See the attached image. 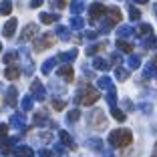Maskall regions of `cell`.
Wrapping results in <instances>:
<instances>
[{
  "mask_svg": "<svg viewBox=\"0 0 157 157\" xmlns=\"http://www.w3.org/2000/svg\"><path fill=\"white\" fill-rule=\"evenodd\" d=\"M34 34H38V26H36V24H26V26L22 28V33H20V40H22V42L33 40Z\"/></svg>",
  "mask_w": 157,
  "mask_h": 157,
  "instance_id": "cell-5",
  "label": "cell"
},
{
  "mask_svg": "<svg viewBox=\"0 0 157 157\" xmlns=\"http://www.w3.org/2000/svg\"><path fill=\"white\" fill-rule=\"evenodd\" d=\"M131 33H133V28H131V26H121L119 28V34H121V36H127V34H131Z\"/></svg>",
  "mask_w": 157,
  "mask_h": 157,
  "instance_id": "cell-29",
  "label": "cell"
},
{
  "mask_svg": "<svg viewBox=\"0 0 157 157\" xmlns=\"http://www.w3.org/2000/svg\"><path fill=\"white\" fill-rule=\"evenodd\" d=\"M6 133H8V127H6V125H0V139L6 137Z\"/></svg>",
  "mask_w": 157,
  "mask_h": 157,
  "instance_id": "cell-35",
  "label": "cell"
},
{
  "mask_svg": "<svg viewBox=\"0 0 157 157\" xmlns=\"http://www.w3.org/2000/svg\"><path fill=\"white\" fill-rule=\"evenodd\" d=\"M42 2H44V0H33V2H30V6H33V8H38Z\"/></svg>",
  "mask_w": 157,
  "mask_h": 157,
  "instance_id": "cell-38",
  "label": "cell"
},
{
  "mask_svg": "<svg viewBox=\"0 0 157 157\" xmlns=\"http://www.w3.org/2000/svg\"><path fill=\"white\" fill-rule=\"evenodd\" d=\"M52 44H55V34L52 33H44L38 40H34V51L42 52V51H46V48H51Z\"/></svg>",
  "mask_w": 157,
  "mask_h": 157,
  "instance_id": "cell-3",
  "label": "cell"
},
{
  "mask_svg": "<svg viewBox=\"0 0 157 157\" xmlns=\"http://www.w3.org/2000/svg\"><path fill=\"white\" fill-rule=\"evenodd\" d=\"M59 34H60V38H65V40L69 38V34H67V28H63V26L59 28Z\"/></svg>",
  "mask_w": 157,
  "mask_h": 157,
  "instance_id": "cell-37",
  "label": "cell"
},
{
  "mask_svg": "<svg viewBox=\"0 0 157 157\" xmlns=\"http://www.w3.org/2000/svg\"><path fill=\"white\" fill-rule=\"evenodd\" d=\"M129 16H131L133 20H137L139 16H141V12H139L137 8H133V6H129Z\"/></svg>",
  "mask_w": 157,
  "mask_h": 157,
  "instance_id": "cell-25",
  "label": "cell"
},
{
  "mask_svg": "<svg viewBox=\"0 0 157 157\" xmlns=\"http://www.w3.org/2000/svg\"><path fill=\"white\" fill-rule=\"evenodd\" d=\"M56 20H59L56 14H46V12L40 14V22H44V24H52V22H56Z\"/></svg>",
  "mask_w": 157,
  "mask_h": 157,
  "instance_id": "cell-14",
  "label": "cell"
},
{
  "mask_svg": "<svg viewBox=\"0 0 157 157\" xmlns=\"http://www.w3.org/2000/svg\"><path fill=\"white\" fill-rule=\"evenodd\" d=\"M151 157H157V143H155V151H153V155Z\"/></svg>",
  "mask_w": 157,
  "mask_h": 157,
  "instance_id": "cell-42",
  "label": "cell"
},
{
  "mask_svg": "<svg viewBox=\"0 0 157 157\" xmlns=\"http://www.w3.org/2000/svg\"><path fill=\"white\" fill-rule=\"evenodd\" d=\"M30 107H33V97H24L22 99V109H24V111H28Z\"/></svg>",
  "mask_w": 157,
  "mask_h": 157,
  "instance_id": "cell-23",
  "label": "cell"
},
{
  "mask_svg": "<svg viewBox=\"0 0 157 157\" xmlns=\"http://www.w3.org/2000/svg\"><path fill=\"white\" fill-rule=\"evenodd\" d=\"M59 75L65 78V81H73V77H75V75H73V67H69V65L60 67V69H59Z\"/></svg>",
  "mask_w": 157,
  "mask_h": 157,
  "instance_id": "cell-9",
  "label": "cell"
},
{
  "mask_svg": "<svg viewBox=\"0 0 157 157\" xmlns=\"http://www.w3.org/2000/svg\"><path fill=\"white\" fill-rule=\"evenodd\" d=\"M103 14H107V8L101 4V2H95V4H91V8H89V18H91V22H97Z\"/></svg>",
  "mask_w": 157,
  "mask_h": 157,
  "instance_id": "cell-4",
  "label": "cell"
},
{
  "mask_svg": "<svg viewBox=\"0 0 157 157\" xmlns=\"http://www.w3.org/2000/svg\"><path fill=\"white\" fill-rule=\"evenodd\" d=\"M52 107H55L56 111H63L65 109V101H52Z\"/></svg>",
  "mask_w": 157,
  "mask_h": 157,
  "instance_id": "cell-34",
  "label": "cell"
},
{
  "mask_svg": "<svg viewBox=\"0 0 157 157\" xmlns=\"http://www.w3.org/2000/svg\"><path fill=\"white\" fill-rule=\"evenodd\" d=\"M153 33V28L149 26V24H141V26H137V34L139 36H147V34Z\"/></svg>",
  "mask_w": 157,
  "mask_h": 157,
  "instance_id": "cell-15",
  "label": "cell"
},
{
  "mask_svg": "<svg viewBox=\"0 0 157 157\" xmlns=\"http://www.w3.org/2000/svg\"><path fill=\"white\" fill-rule=\"evenodd\" d=\"M109 141H111V145H115V147H127V145H131V141H133V133H131L129 129H117L109 135Z\"/></svg>",
  "mask_w": 157,
  "mask_h": 157,
  "instance_id": "cell-1",
  "label": "cell"
},
{
  "mask_svg": "<svg viewBox=\"0 0 157 157\" xmlns=\"http://www.w3.org/2000/svg\"><path fill=\"white\" fill-rule=\"evenodd\" d=\"M117 48H121V51H125V52H131L133 51V44H131V42H125V40H117Z\"/></svg>",
  "mask_w": 157,
  "mask_h": 157,
  "instance_id": "cell-16",
  "label": "cell"
},
{
  "mask_svg": "<svg viewBox=\"0 0 157 157\" xmlns=\"http://www.w3.org/2000/svg\"><path fill=\"white\" fill-rule=\"evenodd\" d=\"M95 69H99V71H107V69H109V65H107V60L97 59V60H95Z\"/></svg>",
  "mask_w": 157,
  "mask_h": 157,
  "instance_id": "cell-18",
  "label": "cell"
},
{
  "mask_svg": "<svg viewBox=\"0 0 157 157\" xmlns=\"http://www.w3.org/2000/svg\"><path fill=\"white\" fill-rule=\"evenodd\" d=\"M139 63H141V60H139V56H131V59H129V67H131V69H137Z\"/></svg>",
  "mask_w": 157,
  "mask_h": 157,
  "instance_id": "cell-30",
  "label": "cell"
},
{
  "mask_svg": "<svg viewBox=\"0 0 157 157\" xmlns=\"http://www.w3.org/2000/svg\"><path fill=\"white\" fill-rule=\"evenodd\" d=\"M107 16H109V20H111L113 24L121 22V18H123V14H121L119 8H107Z\"/></svg>",
  "mask_w": 157,
  "mask_h": 157,
  "instance_id": "cell-7",
  "label": "cell"
},
{
  "mask_svg": "<svg viewBox=\"0 0 157 157\" xmlns=\"http://www.w3.org/2000/svg\"><path fill=\"white\" fill-rule=\"evenodd\" d=\"M16 56H18L16 52H6V55H4V63H6V65H12L14 60H16Z\"/></svg>",
  "mask_w": 157,
  "mask_h": 157,
  "instance_id": "cell-21",
  "label": "cell"
},
{
  "mask_svg": "<svg viewBox=\"0 0 157 157\" xmlns=\"http://www.w3.org/2000/svg\"><path fill=\"white\" fill-rule=\"evenodd\" d=\"M117 78H119V81H125V78H127V71H123V69H117Z\"/></svg>",
  "mask_w": 157,
  "mask_h": 157,
  "instance_id": "cell-32",
  "label": "cell"
},
{
  "mask_svg": "<svg viewBox=\"0 0 157 157\" xmlns=\"http://www.w3.org/2000/svg\"><path fill=\"white\" fill-rule=\"evenodd\" d=\"M85 36H87V38H95V36H97V33H95V30H87Z\"/></svg>",
  "mask_w": 157,
  "mask_h": 157,
  "instance_id": "cell-39",
  "label": "cell"
},
{
  "mask_svg": "<svg viewBox=\"0 0 157 157\" xmlns=\"http://www.w3.org/2000/svg\"><path fill=\"white\" fill-rule=\"evenodd\" d=\"M16 24H18V22H16V18H10L8 22L4 24V36H6V38H10V36L14 34V30H16Z\"/></svg>",
  "mask_w": 157,
  "mask_h": 157,
  "instance_id": "cell-8",
  "label": "cell"
},
{
  "mask_svg": "<svg viewBox=\"0 0 157 157\" xmlns=\"http://www.w3.org/2000/svg\"><path fill=\"white\" fill-rule=\"evenodd\" d=\"M99 87H103V89H113L111 87V78H109V77H103L101 81H99Z\"/></svg>",
  "mask_w": 157,
  "mask_h": 157,
  "instance_id": "cell-22",
  "label": "cell"
},
{
  "mask_svg": "<svg viewBox=\"0 0 157 157\" xmlns=\"http://www.w3.org/2000/svg\"><path fill=\"white\" fill-rule=\"evenodd\" d=\"M137 2H141V4H145V2H149V0H137Z\"/></svg>",
  "mask_w": 157,
  "mask_h": 157,
  "instance_id": "cell-43",
  "label": "cell"
},
{
  "mask_svg": "<svg viewBox=\"0 0 157 157\" xmlns=\"http://www.w3.org/2000/svg\"><path fill=\"white\" fill-rule=\"evenodd\" d=\"M83 24H85L83 18H78V16H75V18H73V28H83Z\"/></svg>",
  "mask_w": 157,
  "mask_h": 157,
  "instance_id": "cell-28",
  "label": "cell"
},
{
  "mask_svg": "<svg viewBox=\"0 0 157 157\" xmlns=\"http://www.w3.org/2000/svg\"><path fill=\"white\" fill-rule=\"evenodd\" d=\"M12 12V0H2V4H0V14L2 16H8Z\"/></svg>",
  "mask_w": 157,
  "mask_h": 157,
  "instance_id": "cell-11",
  "label": "cell"
},
{
  "mask_svg": "<svg viewBox=\"0 0 157 157\" xmlns=\"http://www.w3.org/2000/svg\"><path fill=\"white\" fill-rule=\"evenodd\" d=\"M6 103H8L10 107L16 105V89H14V87H10L8 93H6Z\"/></svg>",
  "mask_w": 157,
  "mask_h": 157,
  "instance_id": "cell-13",
  "label": "cell"
},
{
  "mask_svg": "<svg viewBox=\"0 0 157 157\" xmlns=\"http://www.w3.org/2000/svg\"><path fill=\"white\" fill-rule=\"evenodd\" d=\"M51 67H55V60H46L42 67V73H51Z\"/></svg>",
  "mask_w": 157,
  "mask_h": 157,
  "instance_id": "cell-31",
  "label": "cell"
},
{
  "mask_svg": "<svg viewBox=\"0 0 157 157\" xmlns=\"http://www.w3.org/2000/svg\"><path fill=\"white\" fill-rule=\"evenodd\" d=\"M153 67H155V71H157V56L153 59Z\"/></svg>",
  "mask_w": 157,
  "mask_h": 157,
  "instance_id": "cell-41",
  "label": "cell"
},
{
  "mask_svg": "<svg viewBox=\"0 0 157 157\" xmlns=\"http://www.w3.org/2000/svg\"><path fill=\"white\" fill-rule=\"evenodd\" d=\"M34 123H38V125L46 123V117H44V113H36V115H34Z\"/></svg>",
  "mask_w": 157,
  "mask_h": 157,
  "instance_id": "cell-26",
  "label": "cell"
},
{
  "mask_svg": "<svg viewBox=\"0 0 157 157\" xmlns=\"http://www.w3.org/2000/svg\"><path fill=\"white\" fill-rule=\"evenodd\" d=\"M4 77L8 78V81H14V78L20 77V69L18 67H8V69L4 71Z\"/></svg>",
  "mask_w": 157,
  "mask_h": 157,
  "instance_id": "cell-10",
  "label": "cell"
},
{
  "mask_svg": "<svg viewBox=\"0 0 157 157\" xmlns=\"http://www.w3.org/2000/svg\"><path fill=\"white\" fill-rule=\"evenodd\" d=\"M91 123H93V127H105V125H107L105 113H103V111H93V115H91Z\"/></svg>",
  "mask_w": 157,
  "mask_h": 157,
  "instance_id": "cell-6",
  "label": "cell"
},
{
  "mask_svg": "<svg viewBox=\"0 0 157 157\" xmlns=\"http://www.w3.org/2000/svg\"><path fill=\"white\" fill-rule=\"evenodd\" d=\"M33 93L36 95L38 101H42V99H44V89H42V85L38 83V81H34V83H33Z\"/></svg>",
  "mask_w": 157,
  "mask_h": 157,
  "instance_id": "cell-12",
  "label": "cell"
},
{
  "mask_svg": "<svg viewBox=\"0 0 157 157\" xmlns=\"http://www.w3.org/2000/svg\"><path fill=\"white\" fill-rule=\"evenodd\" d=\"M42 157H52V155H51V151H42Z\"/></svg>",
  "mask_w": 157,
  "mask_h": 157,
  "instance_id": "cell-40",
  "label": "cell"
},
{
  "mask_svg": "<svg viewBox=\"0 0 157 157\" xmlns=\"http://www.w3.org/2000/svg\"><path fill=\"white\" fill-rule=\"evenodd\" d=\"M55 4L59 6V8H65V6L69 4V0H55Z\"/></svg>",
  "mask_w": 157,
  "mask_h": 157,
  "instance_id": "cell-36",
  "label": "cell"
},
{
  "mask_svg": "<svg viewBox=\"0 0 157 157\" xmlns=\"http://www.w3.org/2000/svg\"><path fill=\"white\" fill-rule=\"evenodd\" d=\"M18 155H20V157H30V155H33V151H30L28 147H22V149L18 151Z\"/></svg>",
  "mask_w": 157,
  "mask_h": 157,
  "instance_id": "cell-33",
  "label": "cell"
},
{
  "mask_svg": "<svg viewBox=\"0 0 157 157\" xmlns=\"http://www.w3.org/2000/svg\"><path fill=\"white\" fill-rule=\"evenodd\" d=\"M145 46H147V48H157V38L155 36L147 38V40H145Z\"/></svg>",
  "mask_w": 157,
  "mask_h": 157,
  "instance_id": "cell-24",
  "label": "cell"
},
{
  "mask_svg": "<svg viewBox=\"0 0 157 157\" xmlns=\"http://www.w3.org/2000/svg\"><path fill=\"white\" fill-rule=\"evenodd\" d=\"M71 10H73L75 14H78L81 10H83V2H81V0H73V4H71Z\"/></svg>",
  "mask_w": 157,
  "mask_h": 157,
  "instance_id": "cell-17",
  "label": "cell"
},
{
  "mask_svg": "<svg viewBox=\"0 0 157 157\" xmlns=\"http://www.w3.org/2000/svg\"><path fill=\"white\" fill-rule=\"evenodd\" d=\"M99 97H101V93H99L95 87H85V91L77 97V103H83V105H93V103H97Z\"/></svg>",
  "mask_w": 157,
  "mask_h": 157,
  "instance_id": "cell-2",
  "label": "cell"
},
{
  "mask_svg": "<svg viewBox=\"0 0 157 157\" xmlns=\"http://www.w3.org/2000/svg\"><path fill=\"white\" fill-rule=\"evenodd\" d=\"M111 113H113V117H115L117 121H125V113H123V111H119L117 107H113V109H111Z\"/></svg>",
  "mask_w": 157,
  "mask_h": 157,
  "instance_id": "cell-20",
  "label": "cell"
},
{
  "mask_svg": "<svg viewBox=\"0 0 157 157\" xmlns=\"http://www.w3.org/2000/svg\"><path fill=\"white\" fill-rule=\"evenodd\" d=\"M75 56H77V51H69V52H63L59 59H60V60H73Z\"/></svg>",
  "mask_w": 157,
  "mask_h": 157,
  "instance_id": "cell-19",
  "label": "cell"
},
{
  "mask_svg": "<svg viewBox=\"0 0 157 157\" xmlns=\"http://www.w3.org/2000/svg\"><path fill=\"white\" fill-rule=\"evenodd\" d=\"M0 51H2V46H0Z\"/></svg>",
  "mask_w": 157,
  "mask_h": 157,
  "instance_id": "cell-44",
  "label": "cell"
},
{
  "mask_svg": "<svg viewBox=\"0 0 157 157\" xmlns=\"http://www.w3.org/2000/svg\"><path fill=\"white\" fill-rule=\"evenodd\" d=\"M78 117H81V113H78L77 109H75V111H71V113H69V117H67V119H69L71 123H75V121H77Z\"/></svg>",
  "mask_w": 157,
  "mask_h": 157,
  "instance_id": "cell-27",
  "label": "cell"
}]
</instances>
